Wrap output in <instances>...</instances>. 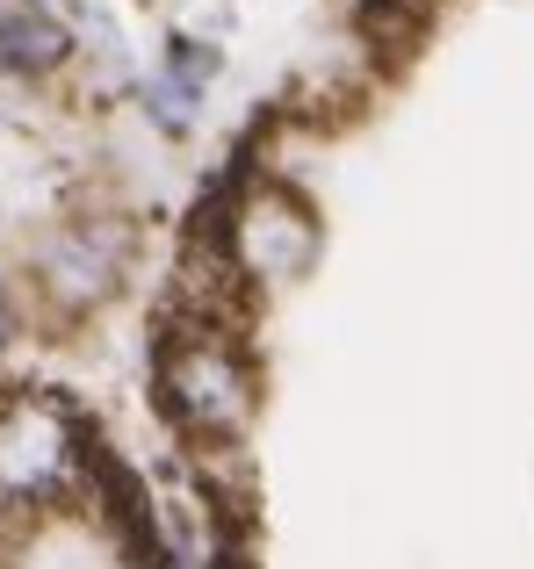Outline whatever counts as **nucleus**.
I'll return each instance as SVG.
<instances>
[{"mask_svg":"<svg viewBox=\"0 0 534 569\" xmlns=\"http://www.w3.org/2000/svg\"><path fill=\"white\" fill-rule=\"evenodd\" d=\"M167 411L181 418L188 432L225 440V432H239L246 411H254V376L239 368L231 347H217V339H188V347L167 353Z\"/></svg>","mask_w":534,"mask_h":569,"instance_id":"f257e3e1","label":"nucleus"},{"mask_svg":"<svg viewBox=\"0 0 534 569\" xmlns=\"http://www.w3.org/2000/svg\"><path fill=\"white\" fill-rule=\"evenodd\" d=\"M116 252H123V231H116V223H80V231H66L51 246V281L72 303H87V296L116 274Z\"/></svg>","mask_w":534,"mask_h":569,"instance_id":"20e7f679","label":"nucleus"},{"mask_svg":"<svg viewBox=\"0 0 534 569\" xmlns=\"http://www.w3.org/2000/svg\"><path fill=\"white\" fill-rule=\"evenodd\" d=\"M210 66H217V58L196 51V43H174V51H167V72H159V87H152V116L167 130H188V123H196V101H202Z\"/></svg>","mask_w":534,"mask_h":569,"instance_id":"423d86ee","label":"nucleus"},{"mask_svg":"<svg viewBox=\"0 0 534 569\" xmlns=\"http://www.w3.org/2000/svg\"><path fill=\"white\" fill-rule=\"evenodd\" d=\"M231 246H239V267H246V274L289 281V274H304L310 252H318V223H310V209L296 202V194L260 188L254 202L239 209V231H231Z\"/></svg>","mask_w":534,"mask_h":569,"instance_id":"f03ea898","label":"nucleus"},{"mask_svg":"<svg viewBox=\"0 0 534 569\" xmlns=\"http://www.w3.org/2000/svg\"><path fill=\"white\" fill-rule=\"evenodd\" d=\"M66 455H72V432L51 403H14L0 411V490L8 498H37L66 476Z\"/></svg>","mask_w":534,"mask_h":569,"instance_id":"7ed1b4c3","label":"nucleus"},{"mask_svg":"<svg viewBox=\"0 0 534 569\" xmlns=\"http://www.w3.org/2000/svg\"><path fill=\"white\" fill-rule=\"evenodd\" d=\"M66 22L43 8H29V0H14V8H0V66L8 72H51L58 58H66Z\"/></svg>","mask_w":534,"mask_h":569,"instance_id":"39448f33","label":"nucleus"}]
</instances>
